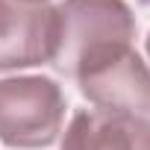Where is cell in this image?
Returning a JSON list of instances; mask_svg holds the SVG:
<instances>
[{"label": "cell", "mask_w": 150, "mask_h": 150, "mask_svg": "<svg viewBox=\"0 0 150 150\" xmlns=\"http://www.w3.org/2000/svg\"><path fill=\"white\" fill-rule=\"evenodd\" d=\"M65 94L50 77L0 80V141L15 150L50 147L65 124Z\"/></svg>", "instance_id": "cell-2"}, {"label": "cell", "mask_w": 150, "mask_h": 150, "mask_svg": "<svg viewBox=\"0 0 150 150\" xmlns=\"http://www.w3.org/2000/svg\"><path fill=\"white\" fill-rule=\"evenodd\" d=\"M59 41L53 68L71 80H88L132 53L135 18L124 0H65L56 6Z\"/></svg>", "instance_id": "cell-1"}, {"label": "cell", "mask_w": 150, "mask_h": 150, "mask_svg": "<svg viewBox=\"0 0 150 150\" xmlns=\"http://www.w3.org/2000/svg\"><path fill=\"white\" fill-rule=\"evenodd\" d=\"M59 15L47 0H0V71L50 65Z\"/></svg>", "instance_id": "cell-3"}, {"label": "cell", "mask_w": 150, "mask_h": 150, "mask_svg": "<svg viewBox=\"0 0 150 150\" xmlns=\"http://www.w3.org/2000/svg\"><path fill=\"white\" fill-rule=\"evenodd\" d=\"M147 56H150V35H147Z\"/></svg>", "instance_id": "cell-5"}, {"label": "cell", "mask_w": 150, "mask_h": 150, "mask_svg": "<svg viewBox=\"0 0 150 150\" xmlns=\"http://www.w3.org/2000/svg\"><path fill=\"white\" fill-rule=\"evenodd\" d=\"M62 150H150L147 115L83 109L65 129Z\"/></svg>", "instance_id": "cell-4"}, {"label": "cell", "mask_w": 150, "mask_h": 150, "mask_svg": "<svg viewBox=\"0 0 150 150\" xmlns=\"http://www.w3.org/2000/svg\"><path fill=\"white\" fill-rule=\"evenodd\" d=\"M138 3H144V6H150V0H138Z\"/></svg>", "instance_id": "cell-6"}]
</instances>
